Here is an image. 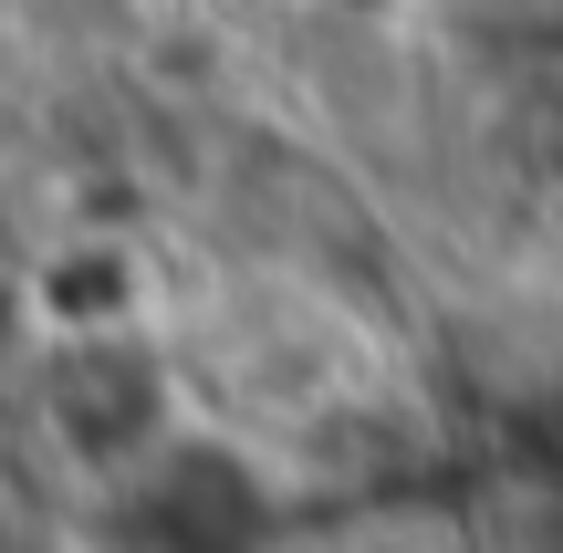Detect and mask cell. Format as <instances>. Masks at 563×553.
<instances>
[{
  "instance_id": "cell-1",
  "label": "cell",
  "mask_w": 563,
  "mask_h": 553,
  "mask_svg": "<svg viewBox=\"0 0 563 553\" xmlns=\"http://www.w3.org/2000/svg\"><path fill=\"white\" fill-rule=\"evenodd\" d=\"M53 429L84 460H125L157 439V366L136 334H63L53 345Z\"/></svg>"
},
{
  "instance_id": "cell-2",
  "label": "cell",
  "mask_w": 563,
  "mask_h": 553,
  "mask_svg": "<svg viewBox=\"0 0 563 553\" xmlns=\"http://www.w3.org/2000/svg\"><path fill=\"white\" fill-rule=\"evenodd\" d=\"M42 313H53V334H136V262L125 251H63L42 272Z\"/></svg>"
}]
</instances>
